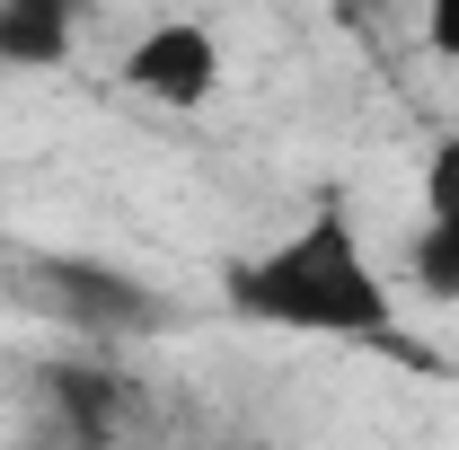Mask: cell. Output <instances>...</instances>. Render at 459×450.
Instances as JSON below:
<instances>
[{
  "label": "cell",
  "mask_w": 459,
  "mask_h": 450,
  "mask_svg": "<svg viewBox=\"0 0 459 450\" xmlns=\"http://www.w3.org/2000/svg\"><path fill=\"white\" fill-rule=\"evenodd\" d=\"M415 291L424 300H459V221L415 229Z\"/></svg>",
  "instance_id": "8992f818"
},
{
  "label": "cell",
  "mask_w": 459,
  "mask_h": 450,
  "mask_svg": "<svg viewBox=\"0 0 459 450\" xmlns=\"http://www.w3.org/2000/svg\"><path fill=\"white\" fill-rule=\"evenodd\" d=\"M230 309H247L256 327H291V336H380L389 327V282L362 256L353 212L318 203L291 238L230 265Z\"/></svg>",
  "instance_id": "6da1fadb"
},
{
  "label": "cell",
  "mask_w": 459,
  "mask_h": 450,
  "mask_svg": "<svg viewBox=\"0 0 459 450\" xmlns=\"http://www.w3.org/2000/svg\"><path fill=\"white\" fill-rule=\"evenodd\" d=\"M45 397H54L62 442H107V433H124V380L98 371V362H54L45 371Z\"/></svg>",
  "instance_id": "277c9868"
},
{
  "label": "cell",
  "mask_w": 459,
  "mask_h": 450,
  "mask_svg": "<svg viewBox=\"0 0 459 450\" xmlns=\"http://www.w3.org/2000/svg\"><path fill=\"white\" fill-rule=\"evenodd\" d=\"M36 282H45L54 318H62V327H80L89 344L151 336V327L169 318V300H160L151 282L115 274V265H98V256H45V265H36Z\"/></svg>",
  "instance_id": "7a4b0ae2"
},
{
  "label": "cell",
  "mask_w": 459,
  "mask_h": 450,
  "mask_svg": "<svg viewBox=\"0 0 459 450\" xmlns=\"http://www.w3.org/2000/svg\"><path fill=\"white\" fill-rule=\"evenodd\" d=\"M424 45L442 62H459V0H424Z\"/></svg>",
  "instance_id": "ba28073f"
},
{
  "label": "cell",
  "mask_w": 459,
  "mask_h": 450,
  "mask_svg": "<svg viewBox=\"0 0 459 450\" xmlns=\"http://www.w3.org/2000/svg\"><path fill=\"white\" fill-rule=\"evenodd\" d=\"M71 27H80V0H0V62L54 71L71 54Z\"/></svg>",
  "instance_id": "5b68a950"
},
{
  "label": "cell",
  "mask_w": 459,
  "mask_h": 450,
  "mask_svg": "<svg viewBox=\"0 0 459 450\" xmlns=\"http://www.w3.org/2000/svg\"><path fill=\"white\" fill-rule=\"evenodd\" d=\"M124 89L151 107H204L221 89V45L204 18H160L124 45Z\"/></svg>",
  "instance_id": "3957f363"
},
{
  "label": "cell",
  "mask_w": 459,
  "mask_h": 450,
  "mask_svg": "<svg viewBox=\"0 0 459 450\" xmlns=\"http://www.w3.org/2000/svg\"><path fill=\"white\" fill-rule=\"evenodd\" d=\"M424 221H459V133H442L424 160Z\"/></svg>",
  "instance_id": "52a82bcc"
}]
</instances>
